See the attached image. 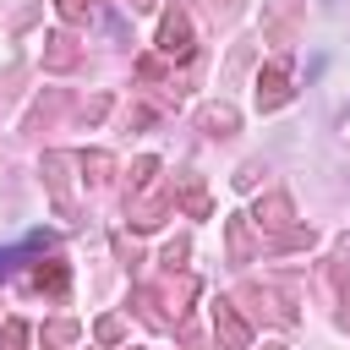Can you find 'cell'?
I'll return each mask as SVG.
<instances>
[{"mask_svg": "<svg viewBox=\"0 0 350 350\" xmlns=\"http://www.w3.org/2000/svg\"><path fill=\"white\" fill-rule=\"evenodd\" d=\"M38 246H44V235H27V241H16V246H5V252H0V273H11V268H16L22 257H33Z\"/></svg>", "mask_w": 350, "mask_h": 350, "instance_id": "obj_1", "label": "cell"}]
</instances>
